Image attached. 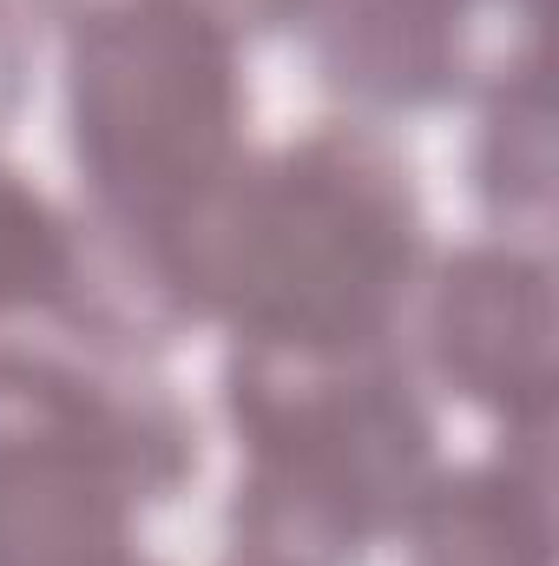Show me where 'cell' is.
<instances>
[{
  "label": "cell",
  "instance_id": "cell-1",
  "mask_svg": "<svg viewBox=\"0 0 559 566\" xmlns=\"http://www.w3.org/2000/svg\"><path fill=\"white\" fill-rule=\"evenodd\" d=\"M198 323L257 349H395L428 264L415 171L376 126L316 133L244 158L165 238Z\"/></svg>",
  "mask_w": 559,
  "mask_h": 566
},
{
  "label": "cell",
  "instance_id": "cell-2",
  "mask_svg": "<svg viewBox=\"0 0 559 566\" xmlns=\"http://www.w3.org/2000/svg\"><path fill=\"white\" fill-rule=\"evenodd\" d=\"M224 416L244 474L231 494V560L362 566L402 534L441 474L434 416L395 349H257L224 363Z\"/></svg>",
  "mask_w": 559,
  "mask_h": 566
},
{
  "label": "cell",
  "instance_id": "cell-3",
  "mask_svg": "<svg viewBox=\"0 0 559 566\" xmlns=\"http://www.w3.org/2000/svg\"><path fill=\"white\" fill-rule=\"evenodd\" d=\"M198 461L191 409L139 356L0 343V566H139V514Z\"/></svg>",
  "mask_w": 559,
  "mask_h": 566
},
{
  "label": "cell",
  "instance_id": "cell-4",
  "mask_svg": "<svg viewBox=\"0 0 559 566\" xmlns=\"http://www.w3.org/2000/svg\"><path fill=\"white\" fill-rule=\"evenodd\" d=\"M66 145L86 218L165 238L251 158L238 40L184 0H106L66 27Z\"/></svg>",
  "mask_w": 559,
  "mask_h": 566
},
{
  "label": "cell",
  "instance_id": "cell-5",
  "mask_svg": "<svg viewBox=\"0 0 559 566\" xmlns=\"http://www.w3.org/2000/svg\"><path fill=\"white\" fill-rule=\"evenodd\" d=\"M421 296L428 369L507 441L547 448L553 434V264L534 244H461L434 264Z\"/></svg>",
  "mask_w": 559,
  "mask_h": 566
},
{
  "label": "cell",
  "instance_id": "cell-6",
  "mask_svg": "<svg viewBox=\"0 0 559 566\" xmlns=\"http://www.w3.org/2000/svg\"><path fill=\"white\" fill-rule=\"evenodd\" d=\"M309 60L362 113H428L474 93V20L454 0H309Z\"/></svg>",
  "mask_w": 559,
  "mask_h": 566
},
{
  "label": "cell",
  "instance_id": "cell-7",
  "mask_svg": "<svg viewBox=\"0 0 559 566\" xmlns=\"http://www.w3.org/2000/svg\"><path fill=\"white\" fill-rule=\"evenodd\" d=\"M409 566H553L547 448L507 441L500 461L441 468L402 521Z\"/></svg>",
  "mask_w": 559,
  "mask_h": 566
},
{
  "label": "cell",
  "instance_id": "cell-8",
  "mask_svg": "<svg viewBox=\"0 0 559 566\" xmlns=\"http://www.w3.org/2000/svg\"><path fill=\"white\" fill-rule=\"evenodd\" d=\"M474 191L500 224L540 231L553 211V106H547V73L540 46H514L487 73V106H481V145H474Z\"/></svg>",
  "mask_w": 559,
  "mask_h": 566
},
{
  "label": "cell",
  "instance_id": "cell-9",
  "mask_svg": "<svg viewBox=\"0 0 559 566\" xmlns=\"http://www.w3.org/2000/svg\"><path fill=\"white\" fill-rule=\"evenodd\" d=\"M73 271V211H60L27 171L0 158V323L53 316Z\"/></svg>",
  "mask_w": 559,
  "mask_h": 566
},
{
  "label": "cell",
  "instance_id": "cell-10",
  "mask_svg": "<svg viewBox=\"0 0 559 566\" xmlns=\"http://www.w3.org/2000/svg\"><path fill=\"white\" fill-rule=\"evenodd\" d=\"M184 7H198L204 20H218L238 46L264 40V33H283V27H296L309 13V0H184Z\"/></svg>",
  "mask_w": 559,
  "mask_h": 566
},
{
  "label": "cell",
  "instance_id": "cell-11",
  "mask_svg": "<svg viewBox=\"0 0 559 566\" xmlns=\"http://www.w3.org/2000/svg\"><path fill=\"white\" fill-rule=\"evenodd\" d=\"M454 7H467V13H481V7H507L520 27H534V13H540V0H454Z\"/></svg>",
  "mask_w": 559,
  "mask_h": 566
},
{
  "label": "cell",
  "instance_id": "cell-12",
  "mask_svg": "<svg viewBox=\"0 0 559 566\" xmlns=\"http://www.w3.org/2000/svg\"><path fill=\"white\" fill-rule=\"evenodd\" d=\"M231 566H244V560H231Z\"/></svg>",
  "mask_w": 559,
  "mask_h": 566
}]
</instances>
